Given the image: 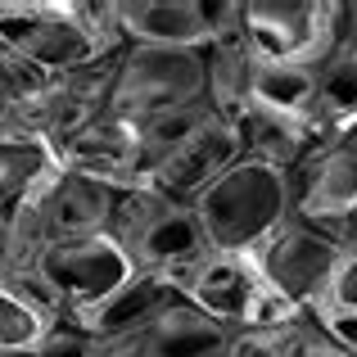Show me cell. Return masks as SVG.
I'll return each mask as SVG.
<instances>
[{
    "label": "cell",
    "instance_id": "obj_1",
    "mask_svg": "<svg viewBox=\"0 0 357 357\" xmlns=\"http://www.w3.org/2000/svg\"><path fill=\"white\" fill-rule=\"evenodd\" d=\"M0 41L41 77H73L127 50L118 9L96 0H0Z\"/></svg>",
    "mask_w": 357,
    "mask_h": 357
},
{
    "label": "cell",
    "instance_id": "obj_2",
    "mask_svg": "<svg viewBox=\"0 0 357 357\" xmlns=\"http://www.w3.org/2000/svg\"><path fill=\"white\" fill-rule=\"evenodd\" d=\"M190 208L199 213L213 249L253 258L262 244L294 218V190H289L285 167L258 163V158H240Z\"/></svg>",
    "mask_w": 357,
    "mask_h": 357
},
{
    "label": "cell",
    "instance_id": "obj_3",
    "mask_svg": "<svg viewBox=\"0 0 357 357\" xmlns=\"http://www.w3.org/2000/svg\"><path fill=\"white\" fill-rule=\"evenodd\" d=\"M208 105V50L181 45H127L114 63L109 114L145 122L172 109Z\"/></svg>",
    "mask_w": 357,
    "mask_h": 357
},
{
    "label": "cell",
    "instance_id": "obj_4",
    "mask_svg": "<svg viewBox=\"0 0 357 357\" xmlns=\"http://www.w3.org/2000/svg\"><path fill=\"white\" fill-rule=\"evenodd\" d=\"M23 276L59 312V321H77V317L96 312L109 294H118L136 276V262L114 236L100 231V236L59 240L50 249H41Z\"/></svg>",
    "mask_w": 357,
    "mask_h": 357
},
{
    "label": "cell",
    "instance_id": "obj_5",
    "mask_svg": "<svg viewBox=\"0 0 357 357\" xmlns=\"http://www.w3.org/2000/svg\"><path fill=\"white\" fill-rule=\"evenodd\" d=\"M340 262H344V244L326 227H312L303 218H289L276 236L253 253V267L267 280V289L303 321L326 312V298H331Z\"/></svg>",
    "mask_w": 357,
    "mask_h": 357
},
{
    "label": "cell",
    "instance_id": "obj_6",
    "mask_svg": "<svg viewBox=\"0 0 357 357\" xmlns=\"http://www.w3.org/2000/svg\"><path fill=\"white\" fill-rule=\"evenodd\" d=\"M181 294L199 312H208L213 321H222L227 331H258V326H298L303 321V317H294L271 294L267 280L253 267V258H244V253L213 249L181 280Z\"/></svg>",
    "mask_w": 357,
    "mask_h": 357
},
{
    "label": "cell",
    "instance_id": "obj_7",
    "mask_svg": "<svg viewBox=\"0 0 357 357\" xmlns=\"http://www.w3.org/2000/svg\"><path fill=\"white\" fill-rule=\"evenodd\" d=\"M294 218L340 231L357 222V127L331 131L303 163L289 172Z\"/></svg>",
    "mask_w": 357,
    "mask_h": 357
},
{
    "label": "cell",
    "instance_id": "obj_8",
    "mask_svg": "<svg viewBox=\"0 0 357 357\" xmlns=\"http://www.w3.org/2000/svg\"><path fill=\"white\" fill-rule=\"evenodd\" d=\"M244 41L253 59H326L331 0H244Z\"/></svg>",
    "mask_w": 357,
    "mask_h": 357
},
{
    "label": "cell",
    "instance_id": "obj_9",
    "mask_svg": "<svg viewBox=\"0 0 357 357\" xmlns=\"http://www.w3.org/2000/svg\"><path fill=\"white\" fill-rule=\"evenodd\" d=\"M127 253H131V262H136V271L163 276L181 289V280L213 253V240H208V231H204L199 213H195L190 204L167 199L163 208L145 222V231L127 244Z\"/></svg>",
    "mask_w": 357,
    "mask_h": 357
},
{
    "label": "cell",
    "instance_id": "obj_10",
    "mask_svg": "<svg viewBox=\"0 0 357 357\" xmlns=\"http://www.w3.org/2000/svg\"><path fill=\"white\" fill-rule=\"evenodd\" d=\"M240 158H244V145H240L236 122L218 114L208 127H199L163 167H158L149 185L163 190L167 199H176V204H195L222 172H231Z\"/></svg>",
    "mask_w": 357,
    "mask_h": 357
},
{
    "label": "cell",
    "instance_id": "obj_11",
    "mask_svg": "<svg viewBox=\"0 0 357 357\" xmlns=\"http://www.w3.org/2000/svg\"><path fill=\"white\" fill-rule=\"evenodd\" d=\"M118 27L127 45H213V0H118Z\"/></svg>",
    "mask_w": 357,
    "mask_h": 357
},
{
    "label": "cell",
    "instance_id": "obj_12",
    "mask_svg": "<svg viewBox=\"0 0 357 357\" xmlns=\"http://www.w3.org/2000/svg\"><path fill=\"white\" fill-rule=\"evenodd\" d=\"M54 154L73 172L100 176L109 185H140V136H136V122L127 118L100 114L82 131H73Z\"/></svg>",
    "mask_w": 357,
    "mask_h": 357
},
{
    "label": "cell",
    "instance_id": "obj_13",
    "mask_svg": "<svg viewBox=\"0 0 357 357\" xmlns=\"http://www.w3.org/2000/svg\"><path fill=\"white\" fill-rule=\"evenodd\" d=\"M181 298H185V294L172 285V280L149 276V271H136V276H131L127 285L118 289V294H109L105 303L96 307V312L77 317L73 326H82V331H86L96 344H118V340L140 335L145 326H154L158 317L172 312Z\"/></svg>",
    "mask_w": 357,
    "mask_h": 357
},
{
    "label": "cell",
    "instance_id": "obj_14",
    "mask_svg": "<svg viewBox=\"0 0 357 357\" xmlns=\"http://www.w3.org/2000/svg\"><path fill=\"white\" fill-rule=\"evenodd\" d=\"M231 122H236V131H240L244 158L285 167V172H294V167L326 140L312 118H289V114H276V109H262V105H244Z\"/></svg>",
    "mask_w": 357,
    "mask_h": 357
},
{
    "label": "cell",
    "instance_id": "obj_15",
    "mask_svg": "<svg viewBox=\"0 0 357 357\" xmlns=\"http://www.w3.org/2000/svg\"><path fill=\"white\" fill-rule=\"evenodd\" d=\"M59 167V154L45 140H0V236L23 218V208Z\"/></svg>",
    "mask_w": 357,
    "mask_h": 357
},
{
    "label": "cell",
    "instance_id": "obj_16",
    "mask_svg": "<svg viewBox=\"0 0 357 357\" xmlns=\"http://www.w3.org/2000/svg\"><path fill=\"white\" fill-rule=\"evenodd\" d=\"M321 63L326 59H276L253 68L249 105L276 109L289 118H312L317 122V96H321Z\"/></svg>",
    "mask_w": 357,
    "mask_h": 357
},
{
    "label": "cell",
    "instance_id": "obj_17",
    "mask_svg": "<svg viewBox=\"0 0 357 357\" xmlns=\"http://www.w3.org/2000/svg\"><path fill=\"white\" fill-rule=\"evenodd\" d=\"M59 326V312L32 289L23 271H0V353H36Z\"/></svg>",
    "mask_w": 357,
    "mask_h": 357
},
{
    "label": "cell",
    "instance_id": "obj_18",
    "mask_svg": "<svg viewBox=\"0 0 357 357\" xmlns=\"http://www.w3.org/2000/svg\"><path fill=\"white\" fill-rule=\"evenodd\" d=\"M208 50V105L218 109L222 118H236L244 105H249V86H253V59L249 41L240 36H222V41L204 45Z\"/></svg>",
    "mask_w": 357,
    "mask_h": 357
},
{
    "label": "cell",
    "instance_id": "obj_19",
    "mask_svg": "<svg viewBox=\"0 0 357 357\" xmlns=\"http://www.w3.org/2000/svg\"><path fill=\"white\" fill-rule=\"evenodd\" d=\"M213 118H218L213 105H190V109H172V114L136 122V136H140V185L154 181L158 167H163L199 127H208Z\"/></svg>",
    "mask_w": 357,
    "mask_h": 357
},
{
    "label": "cell",
    "instance_id": "obj_20",
    "mask_svg": "<svg viewBox=\"0 0 357 357\" xmlns=\"http://www.w3.org/2000/svg\"><path fill=\"white\" fill-rule=\"evenodd\" d=\"M45 82H50V77H41V73L23 59V54H14L5 41H0V114H5V109H14L18 100H27L32 91H41Z\"/></svg>",
    "mask_w": 357,
    "mask_h": 357
},
{
    "label": "cell",
    "instance_id": "obj_21",
    "mask_svg": "<svg viewBox=\"0 0 357 357\" xmlns=\"http://www.w3.org/2000/svg\"><path fill=\"white\" fill-rule=\"evenodd\" d=\"M294 326H258V331H236L227 357H285Z\"/></svg>",
    "mask_w": 357,
    "mask_h": 357
},
{
    "label": "cell",
    "instance_id": "obj_22",
    "mask_svg": "<svg viewBox=\"0 0 357 357\" xmlns=\"http://www.w3.org/2000/svg\"><path fill=\"white\" fill-rule=\"evenodd\" d=\"M285 357H357V353H353V349H344V344L335 340V335L312 317V321H298V326H294Z\"/></svg>",
    "mask_w": 357,
    "mask_h": 357
},
{
    "label": "cell",
    "instance_id": "obj_23",
    "mask_svg": "<svg viewBox=\"0 0 357 357\" xmlns=\"http://www.w3.org/2000/svg\"><path fill=\"white\" fill-rule=\"evenodd\" d=\"M321 317H357V249H344V262L335 271V285H331Z\"/></svg>",
    "mask_w": 357,
    "mask_h": 357
},
{
    "label": "cell",
    "instance_id": "obj_24",
    "mask_svg": "<svg viewBox=\"0 0 357 357\" xmlns=\"http://www.w3.org/2000/svg\"><path fill=\"white\" fill-rule=\"evenodd\" d=\"M32 357H96V340H91L82 326L59 321V326H54V331L41 340V349H36Z\"/></svg>",
    "mask_w": 357,
    "mask_h": 357
},
{
    "label": "cell",
    "instance_id": "obj_25",
    "mask_svg": "<svg viewBox=\"0 0 357 357\" xmlns=\"http://www.w3.org/2000/svg\"><path fill=\"white\" fill-rule=\"evenodd\" d=\"M331 50H357V0H331Z\"/></svg>",
    "mask_w": 357,
    "mask_h": 357
},
{
    "label": "cell",
    "instance_id": "obj_26",
    "mask_svg": "<svg viewBox=\"0 0 357 357\" xmlns=\"http://www.w3.org/2000/svg\"><path fill=\"white\" fill-rule=\"evenodd\" d=\"M317 321H321L326 331H331L335 340L344 344V349H353V353H357V317H317Z\"/></svg>",
    "mask_w": 357,
    "mask_h": 357
},
{
    "label": "cell",
    "instance_id": "obj_27",
    "mask_svg": "<svg viewBox=\"0 0 357 357\" xmlns=\"http://www.w3.org/2000/svg\"><path fill=\"white\" fill-rule=\"evenodd\" d=\"M96 357H145L136 344H96Z\"/></svg>",
    "mask_w": 357,
    "mask_h": 357
},
{
    "label": "cell",
    "instance_id": "obj_28",
    "mask_svg": "<svg viewBox=\"0 0 357 357\" xmlns=\"http://www.w3.org/2000/svg\"><path fill=\"white\" fill-rule=\"evenodd\" d=\"M335 240L344 244V249H357V222H349V227H340V231H331Z\"/></svg>",
    "mask_w": 357,
    "mask_h": 357
},
{
    "label": "cell",
    "instance_id": "obj_29",
    "mask_svg": "<svg viewBox=\"0 0 357 357\" xmlns=\"http://www.w3.org/2000/svg\"><path fill=\"white\" fill-rule=\"evenodd\" d=\"M0 357H32V353H0Z\"/></svg>",
    "mask_w": 357,
    "mask_h": 357
},
{
    "label": "cell",
    "instance_id": "obj_30",
    "mask_svg": "<svg viewBox=\"0 0 357 357\" xmlns=\"http://www.w3.org/2000/svg\"><path fill=\"white\" fill-rule=\"evenodd\" d=\"M353 127H357V122H353Z\"/></svg>",
    "mask_w": 357,
    "mask_h": 357
}]
</instances>
